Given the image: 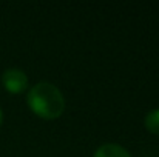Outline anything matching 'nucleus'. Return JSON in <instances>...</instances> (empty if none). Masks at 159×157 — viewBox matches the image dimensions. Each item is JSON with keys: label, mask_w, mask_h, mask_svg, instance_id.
<instances>
[{"label": "nucleus", "mask_w": 159, "mask_h": 157, "mask_svg": "<svg viewBox=\"0 0 159 157\" xmlns=\"http://www.w3.org/2000/svg\"><path fill=\"white\" fill-rule=\"evenodd\" d=\"M26 102L34 114L47 120L60 117L65 109V99L60 89L50 82H40L34 85L28 91Z\"/></svg>", "instance_id": "nucleus-1"}, {"label": "nucleus", "mask_w": 159, "mask_h": 157, "mask_svg": "<svg viewBox=\"0 0 159 157\" xmlns=\"http://www.w3.org/2000/svg\"><path fill=\"white\" fill-rule=\"evenodd\" d=\"M2 83L5 86L6 91L12 93V94H20L26 89L28 86V77L22 69H6L2 76Z\"/></svg>", "instance_id": "nucleus-2"}, {"label": "nucleus", "mask_w": 159, "mask_h": 157, "mask_svg": "<svg viewBox=\"0 0 159 157\" xmlns=\"http://www.w3.org/2000/svg\"><path fill=\"white\" fill-rule=\"evenodd\" d=\"M94 157H131V156L124 146H120L117 143H105V145L98 148V151L94 153Z\"/></svg>", "instance_id": "nucleus-3"}, {"label": "nucleus", "mask_w": 159, "mask_h": 157, "mask_svg": "<svg viewBox=\"0 0 159 157\" xmlns=\"http://www.w3.org/2000/svg\"><path fill=\"white\" fill-rule=\"evenodd\" d=\"M145 128L152 134H158L159 136V108L158 109H152L145 116Z\"/></svg>", "instance_id": "nucleus-4"}, {"label": "nucleus", "mask_w": 159, "mask_h": 157, "mask_svg": "<svg viewBox=\"0 0 159 157\" xmlns=\"http://www.w3.org/2000/svg\"><path fill=\"white\" fill-rule=\"evenodd\" d=\"M2 120H3V112H2V108H0V125H2Z\"/></svg>", "instance_id": "nucleus-5"}]
</instances>
